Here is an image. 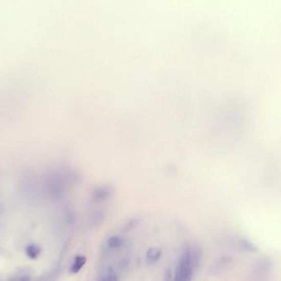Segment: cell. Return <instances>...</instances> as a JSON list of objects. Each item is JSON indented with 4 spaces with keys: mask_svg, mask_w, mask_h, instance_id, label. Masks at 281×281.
Here are the masks:
<instances>
[{
    "mask_svg": "<svg viewBox=\"0 0 281 281\" xmlns=\"http://www.w3.org/2000/svg\"><path fill=\"white\" fill-rule=\"evenodd\" d=\"M232 262H233V259L230 255H222L220 257L218 258L217 260L215 261L213 264L211 265L210 269H209L210 275L218 276V275L224 274L230 266H232Z\"/></svg>",
    "mask_w": 281,
    "mask_h": 281,
    "instance_id": "obj_3",
    "label": "cell"
},
{
    "mask_svg": "<svg viewBox=\"0 0 281 281\" xmlns=\"http://www.w3.org/2000/svg\"><path fill=\"white\" fill-rule=\"evenodd\" d=\"M26 254L28 255V257L34 260L36 258L38 257V255L41 254V248L37 245L32 244V245L28 246L26 248Z\"/></svg>",
    "mask_w": 281,
    "mask_h": 281,
    "instance_id": "obj_10",
    "label": "cell"
},
{
    "mask_svg": "<svg viewBox=\"0 0 281 281\" xmlns=\"http://www.w3.org/2000/svg\"><path fill=\"white\" fill-rule=\"evenodd\" d=\"M194 271L192 263V250L186 246L179 259L173 281H192Z\"/></svg>",
    "mask_w": 281,
    "mask_h": 281,
    "instance_id": "obj_1",
    "label": "cell"
},
{
    "mask_svg": "<svg viewBox=\"0 0 281 281\" xmlns=\"http://www.w3.org/2000/svg\"><path fill=\"white\" fill-rule=\"evenodd\" d=\"M107 245L111 249H119L121 247H123L124 240L120 237L111 236L107 239Z\"/></svg>",
    "mask_w": 281,
    "mask_h": 281,
    "instance_id": "obj_7",
    "label": "cell"
},
{
    "mask_svg": "<svg viewBox=\"0 0 281 281\" xmlns=\"http://www.w3.org/2000/svg\"><path fill=\"white\" fill-rule=\"evenodd\" d=\"M273 269V262L267 256L258 259L251 268V277L255 281H264L268 279Z\"/></svg>",
    "mask_w": 281,
    "mask_h": 281,
    "instance_id": "obj_2",
    "label": "cell"
},
{
    "mask_svg": "<svg viewBox=\"0 0 281 281\" xmlns=\"http://www.w3.org/2000/svg\"><path fill=\"white\" fill-rule=\"evenodd\" d=\"M237 248L245 253H256L258 247L251 243V241L246 239H240L236 243Z\"/></svg>",
    "mask_w": 281,
    "mask_h": 281,
    "instance_id": "obj_5",
    "label": "cell"
},
{
    "mask_svg": "<svg viewBox=\"0 0 281 281\" xmlns=\"http://www.w3.org/2000/svg\"><path fill=\"white\" fill-rule=\"evenodd\" d=\"M98 281H119V277L115 270L110 267L104 274L101 275L100 279H98Z\"/></svg>",
    "mask_w": 281,
    "mask_h": 281,
    "instance_id": "obj_9",
    "label": "cell"
},
{
    "mask_svg": "<svg viewBox=\"0 0 281 281\" xmlns=\"http://www.w3.org/2000/svg\"><path fill=\"white\" fill-rule=\"evenodd\" d=\"M162 251L160 247H150L146 251L145 259L149 265H155L162 257Z\"/></svg>",
    "mask_w": 281,
    "mask_h": 281,
    "instance_id": "obj_4",
    "label": "cell"
},
{
    "mask_svg": "<svg viewBox=\"0 0 281 281\" xmlns=\"http://www.w3.org/2000/svg\"><path fill=\"white\" fill-rule=\"evenodd\" d=\"M111 194V190L109 188H101V189L97 190L96 192H94L93 200L95 201H102V200L108 198Z\"/></svg>",
    "mask_w": 281,
    "mask_h": 281,
    "instance_id": "obj_8",
    "label": "cell"
},
{
    "mask_svg": "<svg viewBox=\"0 0 281 281\" xmlns=\"http://www.w3.org/2000/svg\"><path fill=\"white\" fill-rule=\"evenodd\" d=\"M86 262H87V258L85 256H83V255L76 256L75 258V261H74V263L71 266V273L75 274V273L79 272L83 268V266L86 264Z\"/></svg>",
    "mask_w": 281,
    "mask_h": 281,
    "instance_id": "obj_6",
    "label": "cell"
},
{
    "mask_svg": "<svg viewBox=\"0 0 281 281\" xmlns=\"http://www.w3.org/2000/svg\"><path fill=\"white\" fill-rule=\"evenodd\" d=\"M163 281H173V275L170 270H166L164 273Z\"/></svg>",
    "mask_w": 281,
    "mask_h": 281,
    "instance_id": "obj_14",
    "label": "cell"
},
{
    "mask_svg": "<svg viewBox=\"0 0 281 281\" xmlns=\"http://www.w3.org/2000/svg\"><path fill=\"white\" fill-rule=\"evenodd\" d=\"M47 280V279H41V280H40V281H46Z\"/></svg>",
    "mask_w": 281,
    "mask_h": 281,
    "instance_id": "obj_15",
    "label": "cell"
},
{
    "mask_svg": "<svg viewBox=\"0 0 281 281\" xmlns=\"http://www.w3.org/2000/svg\"><path fill=\"white\" fill-rule=\"evenodd\" d=\"M201 262V251L199 249L192 250V263L195 270H197Z\"/></svg>",
    "mask_w": 281,
    "mask_h": 281,
    "instance_id": "obj_11",
    "label": "cell"
},
{
    "mask_svg": "<svg viewBox=\"0 0 281 281\" xmlns=\"http://www.w3.org/2000/svg\"><path fill=\"white\" fill-rule=\"evenodd\" d=\"M10 281H32V279L28 275H14Z\"/></svg>",
    "mask_w": 281,
    "mask_h": 281,
    "instance_id": "obj_12",
    "label": "cell"
},
{
    "mask_svg": "<svg viewBox=\"0 0 281 281\" xmlns=\"http://www.w3.org/2000/svg\"><path fill=\"white\" fill-rule=\"evenodd\" d=\"M137 223H138V220H130V222H128V224H126V227H125V229H126V232L130 231V230L135 228V226L137 225Z\"/></svg>",
    "mask_w": 281,
    "mask_h": 281,
    "instance_id": "obj_13",
    "label": "cell"
}]
</instances>
